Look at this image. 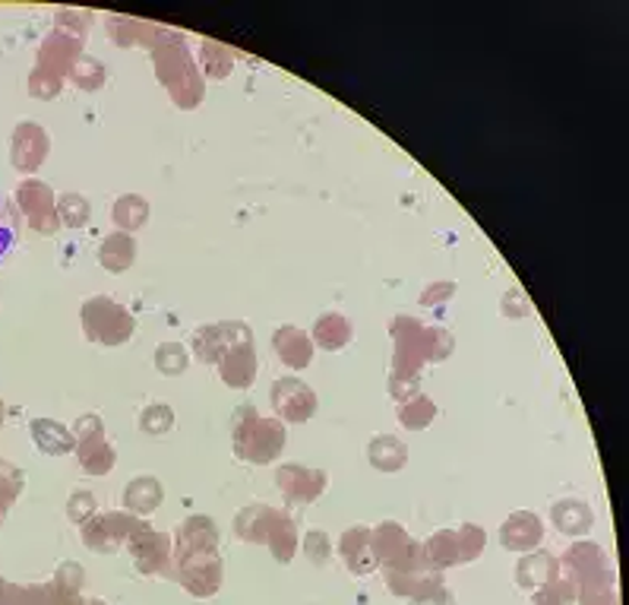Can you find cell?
<instances>
[{
    "label": "cell",
    "mask_w": 629,
    "mask_h": 605,
    "mask_svg": "<svg viewBox=\"0 0 629 605\" xmlns=\"http://www.w3.org/2000/svg\"><path fill=\"white\" fill-rule=\"evenodd\" d=\"M153 68L158 83L168 90L172 102L181 112H194L196 105L203 102L206 83H203V73L196 68L194 54L184 42V35H177L172 29L162 35V42L153 48Z\"/></svg>",
    "instance_id": "6da1fadb"
},
{
    "label": "cell",
    "mask_w": 629,
    "mask_h": 605,
    "mask_svg": "<svg viewBox=\"0 0 629 605\" xmlns=\"http://www.w3.org/2000/svg\"><path fill=\"white\" fill-rule=\"evenodd\" d=\"M285 425L279 419H262L254 406H238L231 416V441H235V453L244 463L254 466H266L272 463L285 448Z\"/></svg>",
    "instance_id": "7a4b0ae2"
},
{
    "label": "cell",
    "mask_w": 629,
    "mask_h": 605,
    "mask_svg": "<svg viewBox=\"0 0 629 605\" xmlns=\"http://www.w3.org/2000/svg\"><path fill=\"white\" fill-rule=\"evenodd\" d=\"M80 317H83L86 339L99 342V346H124V342H131L133 330H136V320H133L131 311L124 305L111 301L109 295L89 298Z\"/></svg>",
    "instance_id": "3957f363"
},
{
    "label": "cell",
    "mask_w": 629,
    "mask_h": 605,
    "mask_svg": "<svg viewBox=\"0 0 629 605\" xmlns=\"http://www.w3.org/2000/svg\"><path fill=\"white\" fill-rule=\"evenodd\" d=\"M370 548L377 567L383 571H414V567H427L421 542L405 533L402 523L395 520H383L380 526L370 530Z\"/></svg>",
    "instance_id": "277c9868"
},
{
    "label": "cell",
    "mask_w": 629,
    "mask_h": 605,
    "mask_svg": "<svg viewBox=\"0 0 629 605\" xmlns=\"http://www.w3.org/2000/svg\"><path fill=\"white\" fill-rule=\"evenodd\" d=\"M143 530H149V523L143 516L131 511H109V514H95L83 523V542L92 552H117L121 545H127L133 536H140Z\"/></svg>",
    "instance_id": "5b68a950"
},
{
    "label": "cell",
    "mask_w": 629,
    "mask_h": 605,
    "mask_svg": "<svg viewBox=\"0 0 629 605\" xmlns=\"http://www.w3.org/2000/svg\"><path fill=\"white\" fill-rule=\"evenodd\" d=\"M560 577L573 583L576 589H586V586L613 583V571L598 542H573L560 558Z\"/></svg>",
    "instance_id": "8992f818"
},
{
    "label": "cell",
    "mask_w": 629,
    "mask_h": 605,
    "mask_svg": "<svg viewBox=\"0 0 629 605\" xmlns=\"http://www.w3.org/2000/svg\"><path fill=\"white\" fill-rule=\"evenodd\" d=\"M392 375H412L421 378V368L427 365V327L417 317L399 315L392 320Z\"/></svg>",
    "instance_id": "52a82bcc"
},
{
    "label": "cell",
    "mask_w": 629,
    "mask_h": 605,
    "mask_svg": "<svg viewBox=\"0 0 629 605\" xmlns=\"http://www.w3.org/2000/svg\"><path fill=\"white\" fill-rule=\"evenodd\" d=\"M73 428H76L73 438H76V457H80L83 472H89V475H109L114 470L117 453H114L109 438H105V422L99 416H83V419H76Z\"/></svg>",
    "instance_id": "ba28073f"
},
{
    "label": "cell",
    "mask_w": 629,
    "mask_h": 605,
    "mask_svg": "<svg viewBox=\"0 0 629 605\" xmlns=\"http://www.w3.org/2000/svg\"><path fill=\"white\" fill-rule=\"evenodd\" d=\"M17 206L22 209L25 223L39 235H54L61 228L58 219V197L51 194V187L39 178H25L17 184Z\"/></svg>",
    "instance_id": "9c48e42d"
},
{
    "label": "cell",
    "mask_w": 629,
    "mask_h": 605,
    "mask_svg": "<svg viewBox=\"0 0 629 605\" xmlns=\"http://www.w3.org/2000/svg\"><path fill=\"white\" fill-rule=\"evenodd\" d=\"M174 577L194 599H213L225 581V564L218 558V552H196L177 561Z\"/></svg>",
    "instance_id": "30bf717a"
},
{
    "label": "cell",
    "mask_w": 629,
    "mask_h": 605,
    "mask_svg": "<svg viewBox=\"0 0 629 605\" xmlns=\"http://www.w3.org/2000/svg\"><path fill=\"white\" fill-rule=\"evenodd\" d=\"M254 342V334L244 320H221V324H206L194 334V356L199 365H218V359L235 349Z\"/></svg>",
    "instance_id": "8fae6325"
},
{
    "label": "cell",
    "mask_w": 629,
    "mask_h": 605,
    "mask_svg": "<svg viewBox=\"0 0 629 605\" xmlns=\"http://www.w3.org/2000/svg\"><path fill=\"white\" fill-rule=\"evenodd\" d=\"M127 548L133 555V567L143 577H174V539L168 533H153L149 526L140 536H133Z\"/></svg>",
    "instance_id": "7c38bea8"
},
{
    "label": "cell",
    "mask_w": 629,
    "mask_h": 605,
    "mask_svg": "<svg viewBox=\"0 0 629 605\" xmlns=\"http://www.w3.org/2000/svg\"><path fill=\"white\" fill-rule=\"evenodd\" d=\"M269 400L279 422H291V425H305L317 412V393L298 378H279L269 390Z\"/></svg>",
    "instance_id": "4fadbf2b"
},
{
    "label": "cell",
    "mask_w": 629,
    "mask_h": 605,
    "mask_svg": "<svg viewBox=\"0 0 629 605\" xmlns=\"http://www.w3.org/2000/svg\"><path fill=\"white\" fill-rule=\"evenodd\" d=\"M51 153V140L44 134L42 124L35 121H20L10 136V162L20 175H35Z\"/></svg>",
    "instance_id": "5bb4252c"
},
{
    "label": "cell",
    "mask_w": 629,
    "mask_h": 605,
    "mask_svg": "<svg viewBox=\"0 0 629 605\" xmlns=\"http://www.w3.org/2000/svg\"><path fill=\"white\" fill-rule=\"evenodd\" d=\"M329 485L323 470H310L301 463H285L276 472V489L282 492L285 504H313Z\"/></svg>",
    "instance_id": "9a60e30c"
},
{
    "label": "cell",
    "mask_w": 629,
    "mask_h": 605,
    "mask_svg": "<svg viewBox=\"0 0 629 605\" xmlns=\"http://www.w3.org/2000/svg\"><path fill=\"white\" fill-rule=\"evenodd\" d=\"M83 58V39L70 35L64 29H51L42 39V48H39V58H35V70H44V73H54V76H70L73 64Z\"/></svg>",
    "instance_id": "2e32d148"
},
{
    "label": "cell",
    "mask_w": 629,
    "mask_h": 605,
    "mask_svg": "<svg viewBox=\"0 0 629 605\" xmlns=\"http://www.w3.org/2000/svg\"><path fill=\"white\" fill-rule=\"evenodd\" d=\"M196 552H218V526L213 516H187L174 533V561L196 555Z\"/></svg>",
    "instance_id": "e0dca14e"
},
{
    "label": "cell",
    "mask_w": 629,
    "mask_h": 605,
    "mask_svg": "<svg viewBox=\"0 0 629 605\" xmlns=\"http://www.w3.org/2000/svg\"><path fill=\"white\" fill-rule=\"evenodd\" d=\"M544 539V523L542 516L532 514V511H516L503 520L499 526V542L503 548L509 552H535Z\"/></svg>",
    "instance_id": "ac0fdd59"
},
{
    "label": "cell",
    "mask_w": 629,
    "mask_h": 605,
    "mask_svg": "<svg viewBox=\"0 0 629 605\" xmlns=\"http://www.w3.org/2000/svg\"><path fill=\"white\" fill-rule=\"evenodd\" d=\"M218 378L228 383L231 390H247L250 383L257 381V346H235L218 359Z\"/></svg>",
    "instance_id": "d6986e66"
},
{
    "label": "cell",
    "mask_w": 629,
    "mask_h": 605,
    "mask_svg": "<svg viewBox=\"0 0 629 605\" xmlns=\"http://www.w3.org/2000/svg\"><path fill=\"white\" fill-rule=\"evenodd\" d=\"M272 349H276V356L285 368H291V371H305L313 361V339L307 337L301 327H291V324H285L272 334Z\"/></svg>",
    "instance_id": "ffe728a7"
},
{
    "label": "cell",
    "mask_w": 629,
    "mask_h": 605,
    "mask_svg": "<svg viewBox=\"0 0 629 605\" xmlns=\"http://www.w3.org/2000/svg\"><path fill=\"white\" fill-rule=\"evenodd\" d=\"M386 586L392 596L402 599H421L427 593H434L436 586H443V574L431 571V567H414V571H383Z\"/></svg>",
    "instance_id": "44dd1931"
},
{
    "label": "cell",
    "mask_w": 629,
    "mask_h": 605,
    "mask_svg": "<svg viewBox=\"0 0 629 605\" xmlns=\"http://www.w3.org/2000/svg\"><path fill=\"white\" fill-rule=\"evenodd\" d=\"M339 555L346 561V567L354 577H368L377 571V558L370 548V526H351L339 542Z\"/></svg>",
    "instance_id": "7402d4cb"
},
{
    "label": "cell",
    "mask_w": 629,
    "mask_h": 605,
    "mask_svg": "<svg viewBox=\"0 0 629 605\" xmlns=\"http://www.w3.org/2000/svg\"><path fill=\"white\" fill-rule=\"evenodd\" d=\"M165 32L168 29L155 23H143V20H131V17H109V35L117 48H155Z\"/></svg>",
    "instance_id": "603a6c76"
},
{
    "label": "cell",
    "mask_w": 629,
    "mask_h": 605,
    "mask_svg": "<svg viewBox=\"0 0 629 605\" xmlns=\"http://www.w3.org/2000/svg\"><path fill=\"white\" fill-rule=\"evenodd\" d=\"M557 577H560V561L554 558L550 552H544V548H535L532 555H525L516 564V583L525 593H535V589H542L544 583L557 581Z\"/></svg>",
    "instance_id": "cb8c5ba5"
},
{
    "label": "cell",
    "mask_w": 629,
    "mask_h": 605,
    "mask_svg": "<svg viewBox=\"0 0 629 605\" xmlns=\"http://www.w3.org/2000/svg\"><path fill=\"white\" fill-rule=\"evenodd\" d=\"M165 501V489L155 475H136L124 489V507L136 516H149L162 507Z\"/></svg>",
    "instance_id": "d4e9b609"
},
{
    "label": "cell",
    "mask_w": 629,
    "mask_h": 605,
    "mask_svg": "<svg viewBox=\"0 0 629 605\" xmlns=\"http://www.w3.org/2000/svg\"><path fill=\"white\" fill-rule=\"evenodd\" d=\"M550 520L554 526L566 533V536H586L588 530L595 526V511L588 507L586 501H576V498H566V501H557L550 507Z\"/></svg>",
    "instance_id": "484cf974"
},
{
    "label": "cell",
    "mask_w": 629,
    "mask_h": 605,
    "mask_svg": "<svg viewBox=\"0 0 629 605\" xmlns=\"http://www.w3.org/2000/svg\"><path fill=\"white\" fill-rule=\"evenodd\" d=\"M29 431H32L35 448L48 453V457H64V453L76 448L73 431L61 425V422H54V419H32V422H29Z\"/></svg>",
    "instance_id": "4316f807"
},
{
    "label": "cell",
    "mask_w": 629,
    "mask_h": 605,
    "mask_svg": "<svg viewBox=\"0 0 629 605\" xmlns=\"http://www.w3.org/2000/svg\"><path fill=\"white\" fill-rule=\"evenodd\" d=\"M298 526H295V520L282 511H272V520H269V533H266V545H269V552H272V558L279 561V564H288V561L298 555Z\"/></svg>",
    "instance_id": "83f0119b"
},
{
    "label": "cell",
    "mask_w": 629,
    "mask_h": 605,
    "mask_svg": "<svg viewBox=\"0 0 629 605\" xmlns=\"http://www.w3.org/2000/svg\"><path fill=\"white\" fill-rule=\"evenodd\" d=\"M136 260V242L127 232H111L109 238H102L99 247V264L109 273H127Z\"/></svg>",
    "instance_id": "f1b7e54d"
},
{
    "label": "cell",
    "mask_w": 629,
    "mask_h": 605,
    "mask_svg": "<svg viewBox=\"0 0 629 605\" xmlns=\"http://www.w3.org/2000/svg\"><path fill=\"white\" fill-rule=\"evenodd\" d=\"M269 504H247L240 507L235 516V536L240 542H250V545H266V533H269V520H272Z\"/></svg>",
    "instance_id": "f546056e"
},
{
    "label": "cell",
    "mask_w": 629,
    "mask_h": 605,
    "mask_svg": "<svg viewBox=\"0 0 629 605\" xmlns=\"http://www.w3.org/2000/svg\"><path fill=\"white\" fill-rule=\"evenodd\" d=\"M368 460L373 470L399 472L409 463V448L395 434H377L368 444Z\"/></svg>",
    "instance_id": "4dcf8cb0"
},
{
    "label": "cell",
    "mask_w": 629,
    "mask_h": 605,
    "mask_svg": "<svg viewBox=\"0 0 629 605\" xmlns=\"http://www.w3.org/2000/svg\"><path fill=\"white\" fill-rule=\"evenodd\" d=\"M354 337V330H351V324H348V317L336 315V311H329V315H320L317 317V324H313V346H320L326 352H339V349H346L348 342Z\"/></svg>",
    "instance_id": "1f68e13d"
},
{
    "label": "cell",
    "mask_w": 629,
    "mask_h": 605,
    "mask_svg": "<svg viewBox=\"0 0 629 605\" xmlns=\"http://www.w3.org/2000/svg\"><path fill=\"white\" fill-rule=\"evenodd\" d=\"M421 552L431 571H446V567H456L458 564V545H456V530H440L427 542H421Z\"/></svg>",
    "instance_id": "d6a6232c"
},
{
    "label": "cell",
    "mask_w": 629,
    "mask_h": 605,
    "mask_svg": "<svg viewBox=\"0 0 629 605\" xmlns=\"http://www.w3.org/2000/svg\"><path fill=\"white\" fill-rule=\"evenodd\" d=\"M111 219L117 225V232H127L133 235L136 228L149 223V201L140 197V194H124L114 201V209H111Z\"/></svg>",
    "instance_id": "836d02e7"
},
{
    "label": "cell",
    "mask_w": 629,
    "mask_h": 605,
    "mask_svg": "<svg viewBox=\"0 0 629 605\" xmlns=\"http://www.w3.org/2000/svg\"><path fill=\"white\" fill-rule=\"evenodd\" d=\"M235 70V54L218 42H203L199 45V73L213 76V80H225Z\"/></svg>",
    "instance_id": "e575fe53"
},
{
    "label": "cell",
    "mask_w": 629,
    "mask_h": 605,
    "mask_svg": "<svg viewBox=\"0 0 629 605\" xmlns=\"http://www.w3.org/2000/svg\"><path fill=\"white\" fill-rule=\"evenodd\" d=\"M395 416H399V422H402L405 428L421 431V428H427L436 419V403L427 397V393H417V397H412V400L399 403Z\"/></svg>",
    "instance_id": "d590c367"
},
{
    "label": "cell",
    "mask_w": 629,
    "mask_h": 605,
    "mask_svg": "<svg viewBox=\"0 0 629 605\" xmlns=\"http://www.w3.org/2000/svg\"><path fill=\"white\" fill-rule=\"evenodd\" d=\"M83 583H86V571H83V564H76V561H64V564L54 571L51 589H54L61 599H76V596L83 593Z\"/></svg>",
    "instance_id": "8d00e7d4"
},
{
    "label": "cell",
    "mask_w": 629,
    "mask_h": 605,
    "mask_svg": "<svg viewBox=\"0 0 629 605\" xmlns=\"http://www.w3.org/2000/svg\"><path fill=\"white\" fill-rule=\"evenodd\" d=\"M20 242V219H17V209L10 206V201L0 194V267L10 260V254L17 250Z\"/></svg>",
    "instance_id": "74e56055"
},
{
    "label": "cell",
    "mask_w": 629,
    "mask_h": 605,
    "mask_svg": "<svg viewBox=\"0 0 629 605\" xmlns=\"http://www.w3.org/2000/svg\"><path fill=\"white\" fill-rule=\"evenodd\" d=\"M70 80H73V86L83 92H99L105 86V64L102 61H95V58H89L83 54L73 70H70Z\"/></svg>",
    "instance_id": "f35d334b"
},
{
    "label": "cell",
    "mask_w": 629,
    "mask_h": 605,
    "mask_svg": "<svg viewBox=\"0 0 629 605\" xmlns=\"http://www.w3.org/2000/svg\"><path fill=\"white\" fill-rule=\"evenodd\" d=\"M187 365H190V356H187V349H184L181 342H162V346L155 349V371L165 375V378L184 375Z\"/></svg>",
    "instance_id": "ab89813d"
},
{
    "label": "cell",
    "mask_w": 629,
    "mask_h": 605,
    "mask_svg": "<svg viewBox=\"0 0 629 605\" xmlns=\"http://www.w3.org/2000/svg\"><path fill=\"white\" fill-rule=\"evenodd\" d=\"M456 545H458V564H472L481 558L484 545H487V533L475 526V523H462L456 530Z\"/></svg>",
    "instance_id": "60d3db41"
},
{
    "label": "cell",
    "mask_w": 629,
    "mask_h": 605,
    "mask_svg": "<svg viewBox=\"0 0 629 605\" xmlns=\"http://www.w3.org/2000/svg\"><path fill=\"white\" fill-rule=\"evenodd\" d=\"M89 201L83 197V194H61L58 197V219H61V225H66V228H83V225L89 223Z\"/></svg>",
    "instance_id": "b9f144b4"
},
{
    "label": "cell",
    "mask_w": 629,
    "mask_h": 605,
    "mask_svg": "<svg viewBox=\"0 0 629 605\" xmlns=\"http://www.w3.org/2000/svg\"><path fill=\"white\" fill-rule=\"evenodd\" d=\"M140 428L146 431V434H168L174 428V409L165 403H149L143 412H140Z\"/></svg>",
    "instance_id": "7bdbcfd3"
},
{
    "label": "cell",
    "mask_w": 629,
    "mask_h": 605,
    "mask_svg": "<svg viewBox=\"0 0 629 605\" xmlns=\"http://www.w3.org/2000/svg\"><path fill=\"white\" fill-rule=\"evenodd\" d=\"M532 605H576V586L564 577L544 583L542 589H535Z\"/></svg>",
    "instance_id": "ee69618b"
},
{
    "label": "cell",
    "mask_w": 629,
    "mask_h": 605,
    "mask_svg": "<svg viewBox=\"0 0 629 605\" xmlns=\"http://www.w3.org/2000/svg\"><path fill=\"white\" fill-rule=\"evenodd\" d=\"M22 485H25V472L20 466H13L10 460H0V504L3 507L17 504V498L22 494Z\"/></svg>",
    "instance_id": "f6af8a7d"
},
{
    "label": "cell",
    "mask_w": 629,
    "mask_h": 605,
    "mask_svg": "<svg viewBox=\"0 0 629 605\" xmlns=\"http://www.w3.org/2000/svg\"><path fill=\"white\" fill-rule=\"evenodd\" d=\"M453 349H456L453 334H450L446 327H440V324H431V327H427V361H431V365H440V361H446L453 356Z\"/></svg>",
    "instance_id": "bcb514c9"
},
{
    "label": "cell",
    "mask_w": 629,
    "mask_h": 605,
    "mask_svg": "<svg viewBox=\"0 0 629 605\" xmlns=\"http://www.w3.org/2000/svg\"><path fill=\"white\" fill-rule=\"evenodd\" d=\"M25 90H29L32 99H42V102H48V99H58V95H61V90H64V80H61V76H54V73H44V70H32V73H29Z\"/></svg>",
    "instance_id": "7dc6e473"
},
{
    "label": "cell",
    "mask_w": 629,
    "mask_h": 605,
    "mask_svg": "<svg viewBox=\"0 0 629 605\" xmlns=\"http://www.w3.org/2000/svg\"><path fill=\"white\" fill-rule=\"evenodd\" d=\"M99 514V501H95V494L86 492V489H76V492L66 498V516L76 523V526H83L86 520Z\"/></svg>",
    "instance_id": "c3c4849f"
},
{
    "label": "cell",
    "mask_w": 629,
    "mask_h": 605,
    "mask_svg": "<svg viewBox=\"0 0 629 605\" xmlns=\"http://www.w3.org/2000/svg\"><path fill=\"white\" fill-rule=\"evenodd\" d=\"M89 25H92V13H86V10L61 7V10L54 13V29H64L70 35H76V39H86Z\"/></svg>",
    "instance_id": "681fc988"
},
{
    "label": "cell",
    "mask_w": 629,
    "mask_h": 605,
    "mask_svg": "<svg viewBox=\"0 0 629 605\" xmlns=\"http://www.w3.org/2000/svg\"><path fill=\"white\" fill-rule=\"evenodd\" d=\"M329 552H332V545H329V536H326L323 530H310L305 536V555L313 564H326L329 561Z\"/></svg>",
    "instance_id": "f907efd6"
},
{
    "label": "cell",
    "mask_w": 629,
    "mask_h": 605,
    "mask_svg": "<svg viewBox=\"0 0 629 605\" xmlns=\"http://www.w3.org/2000/svg\"><path fill=\"white\" fill-rule=\"evenodd\" d=\"M421 378H412V375H392L390 378V393L399 400V403H405V400H412L417 397L421 390Z\"/></svg>",
    "instance_id": "816d5d0a"
},
{
    "label": "cell",
    "mask_w": 629,
    "mask_h": 605,
    "mask_svg": "<svg viewBox=\"0 0 629 605\" xmlns=\"http://www.w3.org/2000/svg\"><path fill=\"white\" fill-rule=\"evenodd\" d=\"M453 291H456V283H434V286L421 291V305L424 308H440L443 301L453 298Z\"/></svg>",
    "instance_id": "f5cc1de1"
},
{
    "label": "cell",
    "mask_w": 629,
    "mask_h": 605,
    "mask_svg": "<svg viewBox=\"0 0 629 605\" xmlns=\"http://www.w3.org/2000/svg\"><path fill=\"white\" fill-rule=\"evenodd\" d=\"M503 315H509V317L532 315V305H525V301H522L519 289L506 291V295H503Z\"/></svg>",
    "instance_id": "db71d44e"
},
{
    "label": "cell",
    "mask_w": 629,
    "mask_h": 605,
    "mask_svg": "<svg viewBox=\"0 0 629 605\" xmlns=\"http://www.w3.org/2000/svg\"><path fill=\"white\" fill-rule=\"evenodd\" d=\"M412 605H456V596L446 586H436L434 593H427L421 599H412Z\"/></svg>",
    "instance_id": "11a10c76"
},
{
    "label": "cell",
    "mask_w": 629,
    "mask_h": 605,
    "mask_svg": "<svg viewBox=\"0 0 629 605\" xmlns=\"http://www.w3.org/2000/svg\"><path fill=\"white\" fill-rule=\"evenodd\" d=\"M3 419H7V406H3V400H0V428H3Z\"/></svg>",
    "instance_id": "9f6ffc18"
},
{
    "label": "cell",
    "mask_w": 629,
    "mask_h": 605,
    "mask_svg": "<svg viewBox=\"0 0 629 605\" xmlns=\"http://www.w3.org/2000/svg\"><path fill=\"white\" fill-rule=\"evenodd\" d=\"M7 511H10V507H3V504H0V526H3V520H7Z\"/></svg>",
    "instance_id": "6f0895ef"
}]
</instances>
